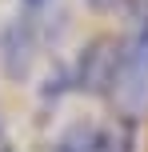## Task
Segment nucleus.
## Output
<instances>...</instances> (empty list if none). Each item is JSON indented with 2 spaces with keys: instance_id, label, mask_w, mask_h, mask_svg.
I'll use <instances>...</instances> for the list:
<instances>
[{
  "instance_id": "f257e3e1",
  "label": "nucleus",
  "mask_w": 148,
  "mask_h": 152,
  "mask_svg": "<svg viewBox=\"0 0 148 152\" xmlns=\"http://www.w3.org/2000/svg\"><path fill=\"white\" fill-rule=\"evenodd\" d=\"M104 96L116 108H124L128 120H136L148 100V0H136L132 24H128L124 40L112 48V76Z\"/></svg>"
},
{
  "instance_id": "f03ea898",
  "label": "nucleus",
  "mask_w": 148,
  "mask_h": 152,
  "mask_svg": "<svg viewBox=\"0 0 148 152\" xmlns=\"http://www.w3.org/2000/svg\"><path fill=\"white\" fill-rule=\"evenodd\" d=\"M40 52V28H36V16L24 12L12 16L0 32V68H4L12 80H24L32 72V60Z\"/></svg>"
},
{
  "instance_id": "7ed1b4c3",
  "label": "nucleus",
  "mask_w": 148,
  "mask_h": 152,
  "mask_svg": "<svg viewBox=\"0 0 148 152\" xmlns=\"http://www.w3.org/2000/svg\"><path fill=\"white\" fill-rule=\"evenodd\" d=\"M48 152H132V136L120 128H104V124L80 120L56 136Z\"/></svg>"
},
{
  "instance_id": "20e7f679",
  "label": "nucleus",
  "mask_w": 148,
  "mask_h": 152,
  "mask_svg": "<svg viewBox=\"0 0 148 152\" xmlns=\"http://www.w3.org/2000/svg\"><path fill=\"white\" fill-rule=\"evenodd\" d=\"M120 4H124V0H88V8H92V12H116Z\"/></svg>"
},
{
  "instance_id": "39448f33",
  "label": "nucleus",
  "mask_w": 148,
  "mask_h": 152,
  "mask_svg": "<svg viewBox=\"0 0 148 152\" xmlns=\"http://www.w3.org/2000/svg\"><path fill=\"white\" fill-rule=\"evenodd\" d=\"M20 4H24V8H28V12H36V8H44V4H48V0H20Z\"/></svg>"
},
{
  "instance_id": "423d86ee",
  "label": "nucleus",
  "mask_w": 148,
  "mask_h": 152,
  "mask_svg": "<svg viewBox=\"0 0 148 152\" xmlns=\"http://www.w3.org/2000/svg\"><path fill=\"white\" fill-rule=\"evenodd\" d=\"M0 136H4V116H0Z\"/></svg>"
},
{
  "instance_id": "0eeeda50",
  "label": "nucleus",
  "mask_w": 148,
  "mask_h": 152,
  "mask_svg": "<svg viewBox=\"0 0 148 152\" xmlns=\"http://www.w3.org/2000/svg\"><path fill=\"white\" fill-rule=\"evenodd\" d=\"M0 152H12V148H4V144H0Z\"/></svg>"
}]
</instances>
